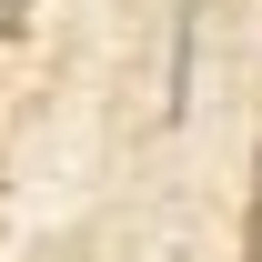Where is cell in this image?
Here are the masks:
<instances>
[{
    "instance_id": "cell-1",
    "label": "cell",
    "mask_w": 262,
    "mask_h": 262,
    "mask_svg": "<svg viewBox=\"0 0 262 262\" xmlns=\"http://www.w3.org/2000/svg\"><path fill=\"white\" fill-rule=\"evenodd\" d=\"M242 262H262V151H252V202H242Z\"/></svg>"
}]
</instances>
